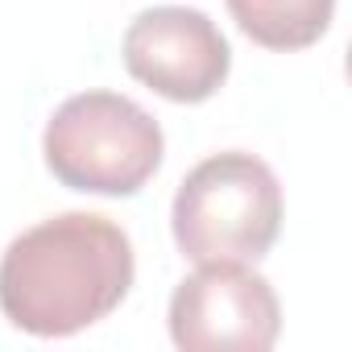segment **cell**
Returning a JSON list of instances; mask_svg holds the SVG:
<instances>
[{
  "mask_svg": "<svg viewBox=\"0 0 352 352\" xmlns=\"http://www.w3.org/2000/svg\"><path fill=\"white\" fill-rule=\"evenodd\" d=\"M133 241L96 212H63L25 228L0 257V311L38 340H63L108 319L133 290Z\"/></svg>",
  "mask_w": 352,
  "mask_h": 352,
  "instance_id": "1",
  "label": "cell"
},
{
  "mask_svg": "<svg viewBox=\"0 0 352 352\" xmlns=\"http://www.w3.org/2000/svg\"><path fill=\"white\" fill-rule=\"evenodd\" d=\"M286 199L278 174L245 153L224 149L204 157L174 191L170 232L179 253L195 265L208 261H261L282 232Z\"/></svg>",
  "mask_w": 352,
  "mask_h": 352,
  "instance_id": "2",
  "label": "cell"
},
{
  "mask_svg": "<svg viewBox=\"0 0 352 352\" xmlns=\"http://www.w3.org/2000/svg\"><path fill=\"white\" fill-rule=\"evenodd\" d=\"M162 124L120 91H79L54 108L42 133L46 170L71 191L129 199L162 166Z\"/></svg>",
  "mask_w": 352,
  "mask_h": 352,
  "instance_id": "3",
  "label": "cell"
},
{
  "mask_svg": "<svg viewBox=\"0 0 352 352\" xmlns=\"http://www.w3.org/2000/svg\"><path fill=\"white\" fill-rule=\"evenodd\" d=\"M170 340L183 352H265L278 344L282 307L270 278L245 261H208L170 294Z\"/></svg>",
  "mask_w": 352,
  "mask_h": 352,
  "instance_id": "4",
  "label": "cell"
},
{
  "mask_svg": "<svg viewBox=\"0 0 352 352\" xmlns=\"http://www.w3.org/2000/svg\"><path fill=\"white\" fill-rule=\"evenodd\" d=\"M120 58L137 83L170 104L212 100L232 71V46L220 25L187 5H153L137 13L124 30Z\"/></svg>",
  "mask_w": 352,
  "mask_h": 352,
  "instance_id": "5",
  "label": "cell"
},
{
  "mask_svg": "<svg viewBox=\"0 0 352 352\" xmlns=\"http://www.w3.org/2000/svg\"><path fill=\"white\" fill-rule=\"evenodd\" d=\"M241 34L265 50L290 54L315 46L331 30L336 0H224Z\"/></svg>",
  "mask_w": 352,
  "mask_h": 352,
  "instance_id": "6",
  "label": "cell"
}]
</instances>
